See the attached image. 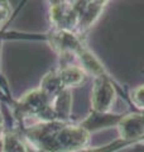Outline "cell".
I'll use <instances>...</instances> for the list:
<instances>
[{"instance_id": "3", "label": "cell", "mask_w": 144, "mask_h": 152, "mask_svg": "<svg viewBox=\"0 0 144 152\" xmlns=\"http://www.w3.org/2000/svg\"><path fill=\"white\" fill-rule=\"evenodd\" d=\"M124 114L121 113H97L91 112L90 115L84 122H81V127L87 131L90 134L94 132L108 129V128H116L119 122L121 121Z\"/></svg>"}, {"instance_id": "7", "label": "cell", "mask_w": 144, "mask_h": 152, "mask_svg": "<svg viewBox=\"0 0 144 152\" xmlns=\"http://www.w3.org/2000/svg\"><path fill=\"white\" fill-rule=\"evenodd\" d=\"M133 152H144V141L139 142V143H135L132 148Z\"/></svg>"}, {"instance_id": "1", "label": "cell", "mask_w": 144, "mask_h": 152, "mask_svg": "<svg viewBox=\"0 0 144 152\" xmlns=\"http://www.w3.org/2000/svg\"><path fill=\"white\" fill-rule=\"evenodd\" d=\"M119 94L123 95V98L129 103V94L125 93V90L115 81L110 74L94 77V86L91 91L92 112L110 113Z\"/></svg>"}, {"instance_id": "4", "label": "cell", "mask_w": 144, "mask_h": 152, "mask_svg": "<svg viewBox=\"0 0 144 152\" xmlns=\"http://www.w3.org/2000/svg\"><path fill=\"white\" fill-rule=\"evenodd\" d=\"M108 1H87V3H79L80 5V18L77 29L80 32H85L92 27L94 23L100 18L103 14Z\"/></svg>"}, {"instance_id": "6", "label": "cell", "mask_w": 144, "mask_h": 152, "mask_svg": "<svg viewBox=\"0 0 144 152\" xmlns=\"http://www.w3.org/2000/svg\"><path fill=\"white\" fill-rule=\"evenodd\" d=\"M129 104L137 108L138 112H144V85H138L130 90Z\"/></svg>"}, {"instance_id": "2", "label": "cell", "mask_w": 144, "mask_h": 152, "mask_svg": "<svg viewBox=\"0 0 144 152\" xmlns=\"http://www.w3.org/2000/svg\"><path fill=\"white\" fill-rule=\"evenodd\" d=\"M116 128L120 140L133 143L144 141V117L140 112L124 114Z\"/></svg>"}, {"instance_id": "5", "label": "cell", "mask_w": 144, "mask_h": 152, "mask_svg": "<svg viewBox=\"0 0 144 152\" xmlns=\"http://www.w3.org/2000/svg\"><path fill=\"white\" fill-rule=\"evenodd\" d=\"M135 143H133V142H128V141L118 138L108 145L97 146V147H85V148L75 151V152H118L120 150L127 148V147H133Z\"/></svg>"}]
</instances>
